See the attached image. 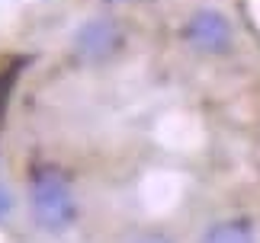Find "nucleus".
<instances>
[{
  "label": "nucleus",
  "mask_w": 260,
  "mask_h": 243,
  "mask_svg": "<svg viewBox=\"0 0 260 243\" xmlns=\"http://www.w3.org/2000/svg\"><path fill=\"white\" fill-rule=\"evenodd\" d=\"M29 208L32 221L45 234H61L77 218V198L68 176L58 167H39L29 182Z\"/></svg>",
  "instance_id": "1"
},
{
  "label": "nucleus",
  "mask_w": 260,
  "mask_h": 243,
  "mask_svg": "<svg viewBox=\"0 0 260 243\" xmlns=\"http://www.w3.org/2000/svg\"><path fill=\"white\" fill-rule=\"evenodd\" d=\"M183 42L193 48L196 55H206V58H222L235 48V23L225 10L218 7H196L193 13L186 16L183 29H180Z\"/></svg>",
  "instance_id": "2"
},
{
  "label": "nucleus",
  "mask_w": 260,
  "mask_h": 243,
  "mask_svg": "<svg viewBox=\"0 0 260 243\" xmlns=\"http://www.w3.org/2000/svg\"><path fill=\"white\" fill-rule=\"evenodd\" d=\"M116 45H119V26L113 19H87L74 38V48L84 61H103L116 52Z\"/></svg>",
  "instance_id": "3"
},
{
  "label": "nucleus",
  "mask_w": 260,
  "mask_h": 243,
  "mask_svg": "<svg viewBox=\"0 0 260 243\" xmlns=\"http://www.w3.org/2000/svg\"><path fill=\"white\" fill-rule=\"evenodd\" d=\"M196 243H257V227L247 215H228L206 224Z\"/></svg>",
  "instance_id": "4"
},
{
  "label": "nucleus",
  "mask_w": 260,
  "mask_h": 243,
  "mask_svg": "<svg viewBox=\"0 0 260 243\" xmlns=\"http://www.w3.org/2000/svg\"><path fill=\"white\" fill-rule=\"evenodd\" d=\"M125 243H177V237L167 234V230H161V227H148V230H138V234H132Z\"/></svg>",
  "instance_id": "5"
},
{
  "label": "nucleus",
  "mask_w": 260,
  "mask_h": 243,
  "mask_svg": "<svg viewBox=\"0 0 260 243\" xmlns=\"http://www.w3.org/2000/svg\"><path fill=\"white\" fill-rule=\"evenodd\" d=\"M7 93H10V87H7V80L0 77V118H4V106H7Z\"/></svg>",
  "instance_id": "6"
}]
</instances>
